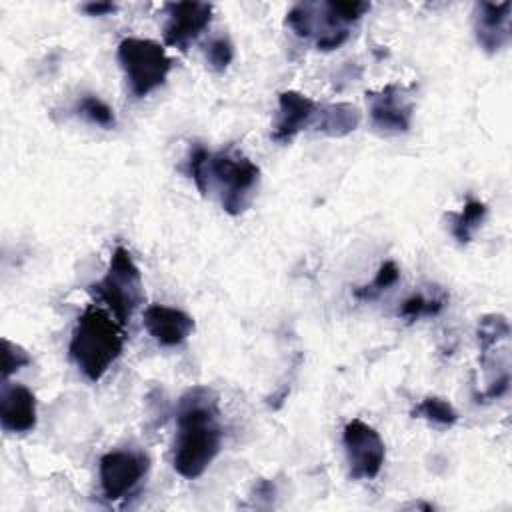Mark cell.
<instances>
[{
    "label": "cell",
    "instance_id": "obj_5",
    "mask_svg": "<svg viewBox=\"0 0 512 512\" xmlns=\"http://www.w3.org/2000/svg\"><path fill=\"white\" fill-rule=\"evenodd\" d=\"M118 62L124 70L130 92L136 98H144L162 86L172 68V60L162 44L134 36L124 38L118 44Z\"/></svg>",
    "mask_w": 512,
    "mask_h": 512
},
{
    "label": "cell",
    "instance_id": "obj_15",
    "mask_svg": "<svg viewBox=\"0 0 512 512\" xmlns=\"http://www.w3.org/2000/svg\"><path fill=\"white\" fill-rule=\"evenodd\" d=\"M446 304H448L446 290H442L440 286H430L428 292H414L412 296H408L402 302L398 316L406 322H416L420 318L438 316Z\"/></svg>",
    "mask_w": 512,
    "mask_h": 512
},
{
    "label": "cell",
    "instance_id": "obj_13",
    "mask_svg": "<svg viewBox=\"0 0 512 512\" xmlns=\"http://www.w3.org/2000/svg\"><path fill=\"white\" fill-rule=\"evenodd\" d=\"M0 398V424L2 430L24 434L36 426V398L22 384H10L2 380Z\"/></svg>",
    "mask_w": 512,
    "mask_h": 512
},
{
    "label": "cell",
    "instance_id": "obj_24",
    "mask_svg": "<svg viewBox=\"0 0 512 512\" xmlns=\"http://www.w3.org/2000/svg\"><path fill=\"white\" fill-rule=\"evenodd\" d=\"M326 4L332 10V14L346 26H350L352 22H358L370 10L368 2H326Z\"/></svg>",
    "mask_w": 512,
    "mask_h": 512
},
{
    "label": "cell",
    "instance_id": "obj_25",
    "mask_svg": "<svg viewBox=\"0 0 512 512\" xmlns=\"http://www.w3.org/2000/svg\"><path fill=\"white\" fill-rule=\"evenodd\" d=\"M82 10L88 16H106V14L116 12V4H112V2H88V4L82 6Z\"/></svg>",
    "mask_w": 512,
    "mask_h": 512
},
{
    "label": "cell",
    "instance_id": "obj_18",
    "mask_svg": "<svg viewBox=\"0 0 512 512\" xmlns=\"http://www.w3.org/2000/svg\"><path fill=\"white\" fill-rule=\"evenodd\" d=\"M400 280V268L394 260H386L382 262V266L378 268L376 276L372 282L358 286L354 290V298L362 300V302H370L374 298H378L382 292H386L390 286H394Z\"/></svg>",
    "mask_w": 512,
    "mask_h": 512
},
{
    "label": "cell",
    "instance_id": "obj_23",
    "mask_svg": "<svg viewBox=\"0 0 512 512\" xmlns=\"http://www.w3.org/2000/svg\"><path fill=\"white\" fill-rule=\"evenodd\" d=\"M30 362H32V358L22 346L10 342L8 338H2V380H8L10 374L18 372L20 368L28 366Z\"/></svg>",
    "mask_w": 512,
    "mask_h": 512
},
{
    "label": "cell",
    "instance_id": "obj_22",
    "mask_svg": "<svg viewBox=\"0 0 512 512\" xmlns=\"http://www.w3.org/2000/svg\"><path fill=\"white\" fill-rule=\"evenodd\" d=\"M204 56L212 70L224 72L234 60V44L230 42L228 36H214L204 46Z\"/></svg>",
    "mask_w": 512,
    "mask_h": 512
},
{
    "label": "cell",
    "instance_id": "obj_14",
    "mask_svg": "<svg viewBox=\"0 0 512 512\" xmlns=\"http://www.w3.org/2000/svg\"><path fill=\"white\" fill-rule=\"evenodd\" d=\"M360 120H362V114L358 106L350 102H334V104L318 106L310 126L326 136L342 138L354 132L360 126Z\"/></svg>",
    "mask_w": 512,
    "mask_h": 512
},
{
    "label": "cell",
    "instance_id": "obj_12",
    "mask_svg": "<svg viewBox=\"0 0 512 512\" xmlns=\"http://www.w3.org/2000/svg\"><path fill=\"white\" fill-rule=\"evenodd\" d=\"M144 328L160 346H178L194 332V318L180 308L150 304L142 314Z\"/></svg>",
    "mask_w": 512,
    "mask_h": 512
},
{
    "label": "cell",
    "instance_id": "obj_7",
    "mask_svg": "<svg viewBox=\"0 0 512 512\" xmlns=\"http://www.w3.org/2000/svg\"><path fill=\"white\" fill-rule=\"evenodd\" d=\"M100 488L106 500L128 496L146 476L148 458L136 450H112L100 458Z\"/></svg>",
    "mask_w": 512,
    "mask_h": 512
},
{
    "label": "cell",
    "instance_id": "obj_10",
    "mask_svg": "<svg viewBox=\"0 0 512 512\" xmlns=\"http://www.w3.org/2000/svg\"><path fill=\"white\" fill-rule=\"evenodd\" d=\"M318 110V104L298 92V90H284L278 94V116L272 128V140L280 144H288L294 140V136L308 128L314 120V114Z\"/></svg>",
    "mask_w": 512,
    "mask_h": 512
},
{
    "label": "cell",
    "instance_id": "obj_4",
    "mask_svg": "<svg viewBox=\"0 0 512 512\" xmlns=\"http://www.w3.org/2000/svg\"><path fill=\"white\" fill-rule=\"evenodd\" d=\"M88 292L116 318L120 326H126L144 300L142 274L132 254L124 246H116L106 274L88 286Z\"/></svg>",
    "mask_w": 512,
    "mask_h": 512
},
{
    "label": "cell",
    "instance_id": "obj_6",
    "mask_svg": "<svg viewBox=\"0 0 512 512\" xmlns=\"http://www.w3.org/2000/svg\"><path fill=\"white\" fill-rule=\"evenodd\" d=\"M350 478L372 480L380 474L386 458V448L380 434L360 418L346 422L342 432Z\"/></svg>",
    "mask_w": 512,
    "mask_h": 512
},
{
    "label": "cell",
    "instance_id": "obj_3",
    "mask_svg": "<svg viewBox=\"0 0 512 512\" xmlns=\"http://www.w3.org/2000/svg\"><path fill=\"white\" fill-rule=\"evenodd\" d=\"M122 348L124 332L116 318L96 304L86 306L76 320L68 344L70 358L78 370L90 382H98L120 358Z\"/></svg>",
    "mask_w": 512,
    "mask_h": 512
},
{
    "label": "cell",
    "instance_id": "obj_9",
    "mask_svg": "<svg viewBox=\"0 0 512 512\" xmlns=\"http://www.w3.org/2000/svg\"><path fill=\"white\" fill-rule=\"evenodd\" d=\"M164 8V42L178 50H186L188 44L194 42L212 20V4L208 2H170Z\"/></svg>",
    "mask_w": 512,
    "mask_h": 512
},
{
    "label": "cell",
    "instance_id": "obj_16",
    "mask_svg": "<svg viewBox=\"0 0 512 512\" xmlns=\"http://www.w3.org/2000/svg\"><path fill=\"white\" fill-rule=\"evenodd\" d=\"M488 214V206L482 200H466L460 212H450V234L458 244H468L474 238V232L482 226Z\"/></svg>",
    "mask_w": 512,
    "mask_h": 512
},
{
    "label": "cell",
    "instance_id": "obj_19",
    "mask_svg": "<svg viewBox=\"0 0 512 512\" xmlns=\"http://www.w3.org/2000/svg\"><path fill=\"white\" fill-rule=\"evenodd\" d=\"M476 334H478V344H480V356H484L498 342H502L510 336V324L502 314H486L480 318Z\"/></svg>",
    "mask_w": 512,
    "mask_h": 512
},
{
    "label": "cell",
    "instance_id": "obj_20",
    "mask_svg": "<svg viewBox=\"0 0 512 512\" xmlns=\"http://www.w3.org/2000/svg\"><path fill=\"white\" fill-rule=\"evenodd\" d=\"M76 114L86 118L90 124H96L100 128H114L116 126V116L114 110L96 94H84L76 102Z\"/></svg>",
    "mask_w": 512,
    "mask_h": 512
},
{
    "label": "cell",
    "instance_id": "obj_8",
    "mask_svg": "<svg viewBox=\"0 0 512 512\" xmlns=\"http://www.w3.org/2000/svg\"><path fill=\"white\" fill-rule=\"evenodd\" d=\"M370 122L376 130L386 134L408 132L414 116V102L410 92L400 84H386L380 90L366 92Z\"/></svg>",
    "mask_w": 512,
    "mask_h": 512
},
{
    "label": "cell",
    "instance_id": "obj_11",
    "mask_svg": "<svg viewBox=\"0 0 512 512\" xmlns=\"http://www.w3.org/2000/svg\"><path fill=\"white\" fill-rule=\"evenodd\" d=\"M510 8L512 4L508 0L476 4L474 34L484 52H500L510 42Z\"/></svg>",
    "mask_w": 512,
    "mask_h": 512
},
{
    "label": "cell",
    "instance_id": "obj_1",
    "mask_svg": "<svg viewBox=\"0 0 512 512\" xmlns=\"http://www.w3.org/2000/svg\"><path fill=\"white\" fill-rule=\"evenodd\" d=\"M218 396L208 386L188 388L176 412L178 432L172 444V466L188 480L206 472L222 448V428L218 424Z\"/></svg>",
    "mask_w": 512,
    "mask_h": 512
},
{
    "label": "cell",
    "instance_id": "obj_2",
    "mask_svg": "<svg viewBox=\"0 0 512 512\" xmlns=\"http://www.w3.org/2000/svg\"><path fill=\"white\" fill-rule=\"evenodd\" d=\"M192 182L202 196L216 192L222 208L238 216L242 214L260 184V168L234 148L220 152H208V156L198 164Z\"/></svg>",
    "mask_w": 512,
    "mask_h": 512
},
{
    "label": "cell",
    "instance_id": "obj_17",
    "mask_svg": "<svg viewBox=\"0 0 512 512\" xmlns=\"http://www.w3.org/2000/svg\"><path fill=\"white\" fill-rule=\"evenodd\" d=\"M414 418H424L436 426H454L458 422V412L456 408L440 398V396H426L424 400H420L414 410H412Z\"/></svg>",
    "mask_w": 512,
    "mask_h": 512
},
{
    "label": "cell",
    "instance_id": "obj_21",
    "mask_svg": "<svg viewBox=\"0 0 512 512\" xmlns=\"http://www.w3.org/2000/svg\"><path fill=\"white\" fill-rule=\"evenodd\" d=\"M314 22H316V4H310V2H300L292 6L286 14L288 28L300 38L314 36Z\"/></svg>",
    "mask_w": 512,
    "mask_h": 512
}]
</instances>
